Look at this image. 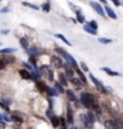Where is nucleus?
<instances>
[{"mask_svg": "<svg viewBox=\"0 0 123 129\" xmlns=\"http://www.w3.org/2000/svg\"><path fill=\"white\" fill-rule=\"evenodd\" d=\"M80 100H81V104L87 109H93L97 105L94 95L92 93H88V92H82L81 96H80Z\"/></svg>", "mask_w": 123, "mask_h": 129, "instance_id": "obj_1", "label": "nucleus"}, {"mask_svg": "<svg viewBox=\"0 0 123 129\" xmlns=\"http://www.w3.org/2000/svg\"><path fill=\"white\" fill-rule=\"evenodd\" d=\"M56 52L58 53V54H60V56H63L65 59H67V62L68 64H70L71 67L74 68V69H76L77 67V63H76V60L74 59V57L71 56V54H69L67 51H64L63 48H60V47H56Z\"/></svg>", "mask_w": 123, "mask_h": 129, "instance_id": "obj_2", "label": "nucleus"}, {"mask_svg": "<svg viewBox=\"0 0 123 129\" xmlns=\"http://www.w3.org/2000/svg\"><path fill=\"white\" fill-rule=\"evenodd\" d=\"M89 79L92 80V82L95 84V87L98 88V90H99V92H101V93H106V92H107V90L105 89V87H104V84L101 83V82L97 79V77H94V75L89 74Z\"/></svg>", "mask_w": 123, "mask_h": 129, "instance_id": "obj_3", "label": "nucleus"}, {"mask_svg": "<svg viewBox=\"0 0 123 129\" xmlns=\"http://www.w3.org/2000/svg\"><path fill=\"white\" fill-rule=\"evenodd\" d=\"M51 63H52V65L56 68V69H59V68H61L64 65V64H63V60H61V58L59 56L51 57Z\"/></svg>", "mask_w": 123, "mask_h": 129, "instance_id": "obj_4", "label": "nucleus"}, {"mask_svg": "<svg viewBox=\"0 0 123 129\" xmlns=\"http://www.w3.org/2000/svg\"><path fill=\"white\" fill-rule=\"evenodd\" d=\"M90 6L97 11L98 15H100L101 17H105V11H104V9L100 6V4H98V3H95V1H90Z\"/></svg>", "mask_w": 123, "mask_h": 129, "instance_id": "obj_5", "label": "nucleus"}, {"mask_svg": "<svg viewBox=\"0 0 123 129\" xmlns=\"http://www.w3.org/2000/svg\"><path fill=\"white\" fill-rule=\"evenodd\" d=\"M81 121L87 129H93V122L89 119L88 115H81Z\"/></svg>", "mask_w": 123, "mask_h": 129, "instance_id": "obj_6", "label": "nucleus"}, {"mask_svg": "<svg viewBox=\"0 0 123 129\" xmlns=\"http://www.w3.org/2000/svg\"><path fill=\"white\" fill-rule=\"evenodd\" d=\"M104 125H105L106 129H119L117 123H116V121H113V119H107V121H105Z\"/></svg>", "mask_w": 123, "mask_h": 129, "instance_id": "obj_7", "label": "nucleus"}, {"mask_svg": "<svg viewBox=\"0 0 123 129\" xmlns=\"http://www.w3.org/2000/svg\"><path fill=\"white\" fill-rule=\"evenodd\" d=\"M28 52V54L30 57H36V56H40L41 53H42V51H40L39 48H36V47H33V48H28L27 50Z\"/></svg>", "mask_w": 123, "mask_h": 129, "instance_id": "obj_8", "label": "nucleus"}, {"mask_svg": "<svg viewBox=\"0 0 123 129\" xmlns=\"http://www.w3.org/2000/svg\"><path fill=\"white\" fill-rule=\"evenodd\" d=\"M19 75H21V77H22L23 80H30L32 79V74L29 73L28 70H25V69L19 70Z\"/></svg>", "mask_w": 123, "mask_h": 129, "instance_id": "obj_9", "label": "nucleus"}, {"mask_svg": "<svg viewBox=\"0 0 123 129\" xmlns=\"http://www.w3.org/2000/svg\"><path fill=\"white\" fill-rule=\"evenodd\" d=\"M51 123H52V125L54 127V128H57V127H59L60 125V117H58V116H52L51 117Z\"/></svg>", "mask_w": 123, "mask_h": 129, "instance_id": "obj_10", "label": "nucleus"}, {"mask_svg": "<svg viewBox=\"0 0 123 129\" xmlns=\"http://www.w3.org/2000/svg\"><path fill=\"white\" fill-rule=\"evenodd\" d=\"M105 11H106V15L110 18H112V19H116L117 18V15L115 13V11L112 10L111 7H109V6H105Z\"/></svg>", "mask_w": 123, "mask_h": 129, "instance_id": "obj_11", "label": "nucleus"}, {"mask_svg": "<svg viewBox=\"0 0 123 129\" xmlns=\"http://www.w3.org/2000/svg\"><path fill=\"white\" fill-rule=\"evenodd\" d=\"M101 70L103 71H105V73L107 74V75H110V76H121V74H118L116 73V71H113V70H111L110 68H101Z\"/></svg>", "mask_w": 123, "mask_h": 129, "instance_id": "obj_12", "label": "nucleus"}, {"mask_svg": "<svg viewBox=\"0 0 123 129\" xmlns=\"http://www.w3.org/2000/svg\"><path fill=\"white\" fill-rule=\"evenodd\" d=\"M83 30H86V33L90 34V35H97V30H94V29L92 28L89 24H84V25H83Z\"/></svg>", "mask_w": 123, "mask_h": 129, "instance_id": "obj_13", "label": "nucleus"}, {"mask_svg": "<svg viewBox=\"0 0 123 129\" xmlns=\"http://www.w3.org/2000/svg\"><path fill=\"white\" fill-rule=\"evenodd\" d=\"M70 82L74 84V86H76L77 88L76 89H81V86H82V82H81V80L80 79H76V77H73V79H70Z\"/></svg>", "mask_w": 123, "mask_h": 129, "instance_id": "obj_14", "label": "nucleus"}, {"mask_svg": "<svg viewBox=\"0 0 123 129\" xmlns=\"http://www.w3.org/2000/svg\"><path fill=\"white\" fill-rule=\"evenodd\" d=\"M65 94H67L68 99H69L70 101H76V95H75V93H74L71 89H67Z\"/></svg>", "mask_w": 123, "mask_h": 129, "instance_id": "obj_15", "label": "nucleus"}, {"mask_svg": "<svg viewBox=\"0 0 123 129\" xmlns=\"http://www.w3.org/2000/svg\"><path fill=\"white\" fill-rule=\"evenodd\" d=\"M36 88H38L40 92H45L46 88H47V86H46V83L42 82V81H36Z\"/></svg>", "mask_w": 123, "mask_h": 129, "instance_id": "obj_16", "label": "nucleus"}, {"mask_svg": "<svg viewBox=\"0 0 123 129\" xmlns=\"http://www.w3.org/2000/svg\"><path fill=\"white\" fill-rule=\"evenodd\" d=\"M16 48H13V47H7V48H3V50H0V54H10V53H15L16 52Z\"/></svg>", "mask_w": 123, "mask_h": 129, "instance_id": "obj_17", "label": "nucleus"}, {"mask_svg": "<svg viewBox=\"0 0 123 129\" xmlns=\"http://www.w3.org/2000/svg\"><path fill=\"white\" fill-rule=\"evenodd\" d=\"M58 77H59V83H60L61 86H67L68 80H67V77H65V75H64V74L60 73L59 75H58Z\"/></svg>", "mask_w": 123, "mask_h": 129, "instance_id": "obj_18", "label": "nucleus"}, {"mask_svg": "<svg viewBox=\"0 0 123 129\" xmlns=\"http://www.w3.org/2000/svg\"><path fill=\"white\" fill-rule=\"evenodd\" d=\"M19 44H21V46H22L24 50H28L29 42H28V39H27V38H21V39H19Z\"/></svg>", "mask_w": 123, "mask_h": 129, "instance_id": "obj_19", "label": "nucleus"}, {"mask_svg": "<svg viewBox=\"0 0 123 129\" xmlns=\"http://www.w3.org/2000/svg\"><path fill=\"white\" fill-rule=\"evenodd\" d=\"M65 73H67V76L69 79H73L74 77V69L70 68L69 65H65Z\"/></svg>", "mask_w": 123, "mask_h": 129, "instance_id": "obj_20", "label": "nucleus"}, {"mask_svg": "<svg viewBox=\"0 0 123 129\" xmlns=\"http://www.w3.org/2000/svg\"><path fill=\"white\" fill-rule=\"evenodd\" d=\"M45 92H47V94H48V96H54V95H58V92H57L54 88H51V87H48L47 86V88H46Z\"/></svg>", "mask_w": 123, "mask_h": 129, "instance_id": "obj_21", "label": "nucleus"}, {"mask_svg": "<svg viewBox=\"0 0 123 129\" xmlns=\"http://www.w3.org/2000/svg\"><path fill=\"white\" fill-rule=\"evenodd\" d=\"M56 38H57V39H60L61 41H63L64 44H67L68 46H71V42H70V41H69V40H68L64 35H61V34H56Z\"/></svg>", "mask_w": 123, "mask_h": 129, "instance_id": "obj_22", "label": "nucleus"}, {"mask_svg": "<svg viewBox=\"0 0 123 129\" xmlns=\"http://www.w3.org/2000/svg\"><path fill=\"white\" fill-rule=\"evenodd\" d=\"M50 67L48 65H42L41 67V69H40V74H42L44 76H47L48 75V73H50Z\"/></svg>", "mask_w": 123, "mask_h": 129, "instance_id": "obj_23", "label": "nucleus"}, {"mask_svg": "<svg viewBox=\"0 0 123 129\" xmlns=\"http://www.w3.org/2000/svg\"><path fill=\"white\" fill-rule=\"evenodd\" d=\"M68 122H69V123H73L74 122L73 110H71V107L70 106H68Z\"/></svg>", "mask_w": 123, "mask_h": 129, "instance_id": "obj_24", "label": "nucleus"}, {"mask_svg": "<svg viewBox=\"0 0 123 129\" xmlns=\"http://www.w3.org/2000/svg\"><path fill=\"white\" fill-rule=\"evenodd\" d=\"M10 117H11V121H13V122H18V123H22L23 122V118L19 115H17V113H13Z\"/></svg>", "mask_w": 123, "mask_h": 129, "instance_id": "obj_25", "label": "nucleus"}, {"mask_svg": "<svg viewBox=\"0 0 123 129\" xmlns=\"http://www.w3.org/2000/svg\"><path fill=\"white\" fill-rule=\"evenodd\" d=\"M54 89L58 92V94H61V93H65V90L63 89V87H61V84L59 82H56L54 83Z\"/></svg>", "mask_w": 123, "mask_h": 129, "instance_id": "obj_26", "label": "nucleus"}, {"mask_svg": "<svg viewBox=\"0 0 123 129\" xmlns=\"http://www.w3.org/2000/svg\"><path fill=\"white\" fill-rule=\"evenodd\" d=\"M75 70L77 71L78 76H80V80H81V82H82V83H86V84H87V79L84 77V75H83V74H82V73H81V71H80V69H78V68H76Z\"/></svg>", "mask_w": 123, "mask_h": 129, "instance_id": "obj_27", "label": "nucleus"}, {"mask_svg": "<svg viewBox=\"0 0 123 129\" xmlns=\"http://www.w3.org/2000/svg\"><path fill=\"white\" fill-rule=\"evenodd\" d=\"M41 9H42V11L44 12H50V10H51V4L47 1V3H45L44 5L41 6Z\"/></svg>", "mask_w": 123, "mask_h": 129, "instance_id": "obj_28", "label": "nucleus"}, {"mask_svg": "<svg viewBox=\"0 0 123 129\" xmlns=\"http://www.w3.org/2000/svg\"><path fill=\"white\" fill-rule=\"evenodd\" d=\"M69 6H70V7L73 9V11L75 12L76 15H78V13H81V12H80V11H81V9H80L78 6H75L74 4H71V3H69Z\"/></svg>", "mask_w": 123, "mask_h": 129, "instance_id": "obj_29", "label": "nucleus"}, {"mask_svg": "<svg viewBox=\"0 0 123 129\" xmlns=\"http://www.w3.org/2000/svg\"><path fill=\"white\" fill-rule=\"evenodd\" d=\"M23 6H28V7H30V9H33V10H38L39 9V6L36 5H33V4H29V3H25V1H23L22 3Z\"/></svg>", "mask_w": 123, "mask_h": 129, "instance_id": "obj_30", "label": "nucleus"}, {"mask_svg": "<svg viewBox=\"0 0 123 129\" xmlns=\"http://www.w3.org/2000/svg\"><path fill=\"white\" fill-rule=\"evenodd\" d=\"M100 44H111L112 40L111 39H107V38H100V39L98 40Z\"/></svg>", "mask_w": 123, "mask_h": 129, "instance_id": "obj_31", "label": "nucleus"}, {"mask_svg": "<svg viewBox=\"0 0 123 129\" xmlns=\"http://www.w3.org/2000/svg\"><path fill=\"white\" fill-rule=\"evenodd\" d=\"M3 59H4V62H5L6 64H7V63H13V62H15V59H16V58H13V57H9V56H6V57H4Z\"/></svg>", "mask_w": 123, "mask_h": 129, "instance_id": "obj_32", "label": "nucleus"}, {"mask_svg": "<svg viewBox=\"0 0 123 129\" xmlns=\"http://www.w3.org/2000/svg\"><path fill=\"white\" fill-rule=\"evenodd\" d=\"M116 123H117L118 128L123 129V119H122V118H118V119H116Z\"/></svg>", "mask_w": 123, "mask_h": 129, "instance_id": "obj_33", "label": "nucleus"}, {"mask_svg": "<svg viewBox=\"0 0 123 129\" xmlns=\"http://www.w3.org/2000/svg\"><path fill=\"white\" fill-rule=\"evenodd\" d=\"M5 68H6V63L4 62L3 58H0V70H4Z\"/></svg>", "mask_w": 123, "mask_h": 129, "instance_id": "obj_34", "label": "nucleus"}, {"mask_svg": "<svg viewBox=\"0 0 123 129\" xmlns=\"http://www.w3.org/2000/svg\"><path fill=\"white\" fill-rule=\"evenodd\" d=\"M76 21H78L80 23H84V21H86V19H84V17L82 16L81 13H78V15H77V19H76Z\"/></svg>", "mask_w": 123, "mask_h": 129, "instance_id": "obj_35", "label": "nucleus"}, {"mask_svg": "<svg viewBox=\"0 0 123 129\" xmlns=\"http://www.w3.org/2000/svg\"><path fill=\"white\" fill-rule=\"evenodd\" d=\"M88 24H89V25H90V27H92L93 29H94V30H97V29H98V23L95 22V21H92V22L88 23Z\"/></svg>", "mask_w": 123, "mask_h": 129, "instance_id": "obj_36", "label": "nucleus"}, {"mask_svg": "<svg viewBox=\"0 0 123 129\" xmlns=\"http://www.w3.org/2000/svg\"><path fill=\"white\" fill-rule=\"evenodd\" d=\"M80 65H81V68H82V70H83V71H88V70H89V69H88V67H87L84 63H81Z\"/></svg>", "mask_w": 123, "mask_h": 129, "instance_id": "obj_37", "label": "nucleus"}, {"mask_svg": "<svg viewBox=\"0 0 123 129\" xmlns=\"http://www.w3.org/2000/svg\"><path fill=\"white\" fill-rule=\"evenodd\" d=\"M46 115H47V117H52L53 116V112H52V109H48L47 111H46Z\"/></svg>", "mask_w": 123, "mask_h": 129, "instance_id": "obj_38", "label": "nucleus"}, {"mask_svg": "<svg viewBox=\"0 0 123 129\" xmlns=\"http://www.w3.org/2000/svg\"><path fill=\"white\" fill-rule=\"evenodd\" d=\"M3 119H5L6 122H11V117L7 116V115H4V116H3Z\"/></svg>", "mask_w": 123, "mask_h": 129, "instance_id": "obj_39", "label": "nucleus"}, {"mask_svg": "<svg viewBox=\"0 0 123 129\" xmlns=\"http://www.w3.org/2000/svg\"><path fill=\"white\" fill-rule=\"evenodd\" d=\"M10 11V9H9V7H4V9H1V13H6V12H9Z\"/></svg>", "mask_w": 123, "mask_h": 129, "instance_id": "obj_40", "label": "nucleus"}, {"mask_svg": "<svg viewBox=\"0 0 123 129\" xmlns=\"http://www.w3.org/2000/svg\"><path fill=\"white\" fill-rule=\"evenodd\" d=\"M5 123H4V122H3V121H0V129H5Z\"/></svg>", "mask_w": 123, "mask_h": 129, "instance_id": "obj_41", "label": "nucleus"}, {"mask_svg": "<svg viewBox=\"0 0 123 129\" xmlns=\"http://www.w3.org/2000/svg\"><path fill=\"white\" fill-rule=\"evenodd\" d=\"M112 3H113V4H115V5L116 6H119V0H111Z\"/></svg>", "mask_w": 123, "mask_h": 129, "instance_id": "obj_42", "label": "nucleus"}, {"mask_svg": "<svg viewBox=\"0 0 123 129\" xmlns=\"http://www.w3.org/2000/svg\"><path fill=\"white\" fill-rule=\"evenodd\" d=\"M10 33V30H7V29H4L3 31H1V34H4V35H6V34H9Z\"/></svg>", "mask_w": 123, "mask_h": 129, "instance_id": "obj_43", "label": "nucleus"}, {"mask_svg": "<svg viewBox=\"0 0 123 129\" xmlns=\"http://www.w3.org/2000/svg\"><path fill=\"white\" fill-rule=\"evenodd\" d=\"M99 1H101V3H104V4H106V0H99Z\"/></svg>", "mask_w": 123, "mask_h": 129, "instance_id": "obj_44", "label": "nucleus"}, {"mask_svg": "<svg viewBox=\"0 0 123 129\" xmlns=\"http://www.w3.org/2000/svg\"><path fill=\"white\" fill-rule=\"evenodd\" d=\"M0 121H3V113H0Z\"/></svg>", "mask_w": 123, "mask_h": 129, "instance_id": "obj_45", "label": "nucleus"}, {"mask_svg": "<svg viewBox=\"0 0 123 129\" xmlns=\"http://www.w3.org/2000/svg\"><path fill=\"white\" fill-rule=\"evenodd\" d=\"M73 129H77V128H76V127H74V128Z\"/></svg>", "mask_w": 123, "mask_h": 129, "instance_id": "obj_46", "label": "nucleus"}, {"mask_svg": "<svg viewBox=\"0 0 123 129\" xmlns=\"http://www.w3.org/2000/svg\"><path fill=\"white\" fill-rule=\"evenodd\" d=\"M63 129H67V128H63Z\"/></svg>", "mask_w": 123, "mask_h": 129, "instance_id": "obj_47", "label": "nucleus"}, {"mask_svg": "<svg viewBox=\"0 0 123 129\" xmlns=\"http://www.w3.org/2000/svg\"><path fill=\"white\" fill-rule=\"evenodd\" d=\"M0 45H1V44H0Z\"/></svg>", "mask_w": 123, "mask_h": 129, "instance_id": "obj_48", "label": "nucleus"}]
</instances>
